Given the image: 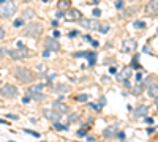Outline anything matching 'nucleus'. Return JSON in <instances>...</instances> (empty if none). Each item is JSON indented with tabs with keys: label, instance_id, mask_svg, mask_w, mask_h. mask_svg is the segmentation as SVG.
Instances as JSON below:
<instances>
[{
	"label": "nucleus",
	"instance_id": "obj_1",
	"mask_svg": "<svg viewBox=\"0 0 158 142\" xmlns=\"http://www.w3.org/2000/svg\"><path fill=\"white\" fill-rule=\"evenodd\" d=\"M14 76H16V79L19 81L21 84H28V82H32L35 79L32 71L27 69V68H16L14 69Z\"/></svg>",
	"mask_w": 158,
	"mask_h": 142
},
{
	"label": "nucleus",
	"instance_id": "obj_2",
	"mask_svg": "<svg viewBox=\"0 0 158 142\" xmlns=\"http://www.w3.org/2000/svg\"><path fill=\"white\" fill-rule=\"evenodd\" d=\"M16 13V5L13 2H3L0 3V17H3V19H8Z\"/></svg>",
	"mask_w": 158,
	"mask_h": 142
},
{
	"label": "nucleus",
	"instance_id": "obj_3",
	"mask_svg": "<svg viewBox=\"0 0 158 142\" xmlns=\"http://www.w3.org/2000/svg\"><path fill=\"white\" fill-rule=\"evenodd\" d=\"M43 84H38V85H32L30 88H27V95L30 96V99H35V101H43L44 99V95H43Z\"/></svg>",
	"mask_w": 158,
	"mask_h": 142
},
{
	"label": "nucleus",
	"instance_id": "obj_4",
	"mask_svg": "<svg viewBox=\"0 0 158 142\" xmlns=\"http://www.w3.org/2000/svg\"><path fill=\"white\" fill-rule=\"evenodd\" d=\"M41 30H43V27H41V24H38V22H30L28 25L25 27V30L24 33L27 35V37H33V38H37L41 35Z\"/></svg>",
	"mask_w": 158,
	"mask_h": 142
},
{
	"label": "nucleus",
	"instance_id": "obj_5",
	"mask_svg": "<svg viewBox=\"0 0 158 142\" xmlns=\"http://www.w3.org/2000/svg\"><path fill=\"white\" fill-rule=\"evenodd\" d=\"M8 54H10V57L13 58V60H22V58H25L28 55V49L22 46V47H17V49L8 51Z\"/></svg>",
	"mask_w": 158,
	"mask_h": 142
},
{
	"label": "nucleus",
	"instance_id": "obj_6",
	"mask_svg": "<svg viewBox=\"0 0 158 142\" xmlns=\"http://www.w3.org/2000/svg\"><path fill=\"white\" fill-rule=\"evenodd\" d=\"M0 93H2V96H5V98H14L17 95V88L11 84H5V85H2Z\"/></svg>",
	"mask_w": 158,
	"mask_h": 142
},
{
	"label": "nucleus",
	"instance_id": "obj_7",
	"mask_svg": "<svg viewBox=\"0 0 158 142\" xmlns=\"http://www.w3.org/2000/svg\"><path fill=\"white\" fill-rule=\"evenodd\" d=\"M63 17H65V21L73 22V21H81L82 19V14H81V11L76 10V8H68V13L63 14Z\"/></svg>",
	"mask_w": 158,
	"mask_h": 142
},
{
	"label": "nucleus",
	"instance_id": "obj_8",
	"mask_svg": "<svg viewBox=\"0 0 158 142\" xmlns=\"http://www.w3.org/2000/svg\"><path fill=\"white\" fill-rule=\"evenodd\" d=\"M136 47H138L136 40H131V38L123 40V43H122V52L130 54V52H134V51H136Z\"/></svg>",
	"mask_w": 158,
	"mask_h": 142
},
{
	"label": "nucleus",
	"instance_id": "obj_9",
	"mask_svg": "<svg viewBox=\"0 0 158 142\" xmlns=\"http://www.w3.org/2000/svg\"><path fill=\"white\" fill-rule=\"evenodd\" d=\"M81 25L84 28H89V30H97L100 22L97 21V17H93V19H81Z\"/></svg>",
	"mask_w": 158,
	"mask_h": 142
},
{
	"label": "nucleus",
	"instance_id": "obj_10",
	"mask_svg": "<svg viewBox=\"0 0 158 142\" xmlns=\"http://www.w3.org/2000/svg\"><path fill=\"white\" fill-rule=\"evenodd\" d=\"M44 46H46V49H49V51H60V44H58V41L55 38H44Z\"/></svg>",
	"mask_w": 158,
	"mask_h": 142
},
{
	"label": "nucleus",
	"instance_id": "obj_11",
	"mask_svg": "<svg viewBox=\"0 0 158 142\" xmlns=\"http://www.w3.org/2000/svg\"><path fill=\"white\" fill-rule=\"evenodd\" d=\"M44 117L48 118V120H51V122H58L60 117H62V114L57 112V111H54V109H44Z\"/></svg>",
	"mask_w": 158,
	"mask_h": 142
},
{
	"label": "nucleus",
	"instance_id": "obj_12",
	"mask_svg": "<svg viewBox=\"0 0 158 142\" xmlns=\"http://www.w3.org/2000/svg\"><path fill=\"white\" fill-rule=\"evenodd\" d=\"M117 131H119V125H112V126H108L106 129L103 131V136L104 137H108V139H114L115 137V134H117Z\"/></svg>",
	"mask_w": 158,
	"mask_h": 142
},
{
	"label": "nucleus",
	"instance_id": "obj_13",
	"mask_svg": "<svg viewBox=\"0 0 158 142\" xmlns=\"http://www.w3.org/2000/svg\"><path fill=\"white\" fill-rule=\"evenodd\" d=\"M131 74H133V68H131V66H125L119 74H117V79H119V81L130 79V78H131Z\"/></svg>",
	"mask_w": 158,
	"mask_h": 142
},
{
	"label": "nucleus",
	"instance_id": "obj_14",
	"mask_svg": "<svg viewBox=\"0 0 158 142\" xmlns=\"http://www.w3.org/2000/svg\"><path fill=\"white\" fill-rule=\"evenodd\" d=\"M145 13H149V14L158 13V0H152V2L147 3V7H145Z\"/></svg>",
	"mask_w": 158,
	"mask_h": 142
},
{
	"label": "nucleus",
	"instance_id": "obj_15",
	"mask_svg": "<svg viewBox=\"0 0 158 142\" xmlns=\"http://www.w3.org/2000/svg\"><path fill=\"white\" fill-rule=\"evenodd\" d=\"M52 109L57 111V112H60V114H67V112L70 111V109H68V106H67V104H63V103H60V101H55L54 104H52Z\"/></svg>",
	"mask_w": 158,
	"mask_h": 142
},
{
	"label": "nucleus",
	"instance_id": "obj_16",
	"mask_svg": "<svg viewBox=\"0 0 158 142\" xmlns=\"http://www.w3.org/2000/svg\"><path fill=\"white\" fill-rule=\"evenodd\" d=\"M147 95L150 98H156L158 96V82H153L147 87Z\"/></svg>",
	"mask_w": 158,
	"mask_h": 142
},
{
	"label": "nucleus",
	"instance_id": "obj_17",
	"mask_svg": "<svg viewBox=\"0 0 158 142\" xmlns=\"http://www.w3.org/2000/svg\"><path fill=\"white\" fill-rule=\"evenodd\" d=\"M134 117H144L145 114H147V106H144V104H141V106H138L136 109H134Z\"/></svg>",
	"mask_w": 158,
	"mask_h": 142
},
{
	"label": "nucleus",
	"instance_id": "obj_18",
	"mask_svg": "<svg viewBox=\"0 0 158 142\" xmlns=\"http://www.w3.org/2000/svg\"><path fill=\"white\" fill-rule=\"evenodd\" d=\"M54 92H58V93H67V92H70V87H68L67 84H57V85L54 87Z\"/></svg>",
	"mask_w": 158,
	"mask_h": 142
},
{
	"label": "nucleus",
	"instance_id": "obj_19",
	"mask_svg": "<svg viewBox=\"0 0 158 142\" xmlns=\"http://www.w3.org/2000/svg\"><path fill=\"white\" fill-rule=\"evenodd\" d=\"M87 58H89V65H90V66H95V62H97V52H87Z\"/></svg>",
	"mask_w": 158,
	"mask_h": 142
},
{
	"label": "nucleus",
	"instance_id": "obj_20",
	"mask_svg": "<svg viewBox=\"0 0 158 142\" xmlns=\"http://www.w3.org/2000/svg\"><path fill=\"white\" fill-rule=\"evenodd\" d=\"M144 88H145V87L142 85V82H141V84H138V85H134V87H133V90H131V93H133V95H141V93H142V90H144Z\"/></svg>",
	"mask_w": 158,
	"mask_h": 142
},
{
	"label": "nucleus",
	"instance_id": "obj_21",
	"mask_svg": "<svg viewBox=\"0 0 158 142\" xmlns=\"http://www.w3.org/2000/svg\"><path fill=\"white\" fill-rule=\"evenodd\" d=\"M70 5H71V2H70V0H60V2H58V10H68L70 8Z\"/></svg>",
	"mask_w": 158,
	"mask_h": 142
},
{
	"label": "nucleus",
	"instance_id": "obj_22",
	"mask_svg": "<svg viewBox=\"0 0 158 142\" xmlns=\"http://www.w3.org/2000/svg\"><path fill=\"white\" fill-rule=\"evenodd\" d=\"M138 11V7H131V8H127L125 11H123V16L125 17H128V16H131L133 13H136Z\"/></svg>",
	"mask_w": 158,
	"mask_h": 142
},
{
	"label": "nucleus",
	"instance_id": "obj_23",
	"mask_svg": "<svg viewBox=\"0 0 158 142\" xmlns=\"http://www.w3.org/2000/svg\"><path fill=\"white\" fill-rule=\"evenodd\" d=\"M100 33H108L109 30H111V27L108 25V24H103V25H98V28H97Z\"/></svg>",
	"mask_w": 158,
	"mask_h": 142
},
{
	"label": "nucleus",
	"instance_id": "obj_24",
	"mask_svg": "<svg viewBox=\"0 0 158 142\" xmlns=\"http://www.w3.org/2000/svg\"><path fill=\"white\" fill-rule=\"evenodd\" d=\"M138 58H139V55L136 54V55H134V60L131 62V68H133V69H141V65H139Z\"/></svg>",
	"mask_w": 158,
	"mask_h": 142
},
{
	"label": "nucleus",
	"instance_id": "obj_25",
	"mask_svg": "<svg viewBox=\"0 0 158 142\" xmlns=\"http://www.w3.org/2000/svg\"><path fill=\"white\" fill-rule=\"evenodd\" d=\"M33 16H35V11H33V10L28 8V10H25V11H24V19H32Z\"/></svg>",
	"mask_w": 158,
	"mask_h": 142
},
{
	"label": "nucleus",
	"instance_id": "obj_26",
	"mask_svg": "<svg viewBox=\"0 0 158 142\" xmlns=\"http://www.w3.org/2000/svg\"><path fill=\"white\" fill-rule=\"evenodd\" d=\"M133 27H136V28H145L147 25H145L144 21H134L133 22Z\"/></svg>",
	"mask_w": 158,
	"mask_h": 142
},
{
	"label": "nucleus",
	"instance_id": "obj_27",
	"mask_svg": "<svg viewBox=\"0 0 158 142\" xmlns=\"http://www.w3.org/2000/svg\"><path fill=\"white\" fill-rule=\"evenodd\" d=\"M54 128L57 131H65V129H68L65 125H62V123H58V122H54Z\"/></svg>",
	"mask_w": 158,
	"mask_h": 142
},
{
	"label": "nucleus",
	"instance_id": "obj_28",
	"mask_svg": "<svg viewBox=\"0 0 158 142\" xmlns=\"http://www.w3.org/2000/svg\"><path fill=\"white\" fill-rule=\"evenodd\" d=\"M76 99H78V101H87V99H89V95H85V93L78 95V96H76Z\"/></svg>",
	"mask_w": 158,
	"mask_h": 142
},
{
	"label": "nucleus",
	"instance_id": "obj_29",
	"mask_svg": "<svg viewBox=\"0 0 158 142\" xmlns=\"http://www.w3.org/2000/svg\"><path fill=\"white\" fill-rule=\"evenodd\" d=\"M22 24H24V19H16V21L13 22V25H14L16 28H19V27H22Z\"/></svg>",
	"mask_w": 158,
	"mask_h": 142
},
{
	"label": "nucleus",
	"instance_id": "obj_30",
	"mask_svg": "<svg viewBox=\"0 0 158 142\" xmlns=\"http://www.w3.org/2000/svg\"><path fill=\"white\" fill-rule=\"evenodd\" d=\"M90 108L95 111H101V104L100 103H90Z\"/></svg>",
	"mask_w": 158,
	"mask_h": 142
},
{
	"label": "nucleus",
	"instance_id": "obj_31",
	"mask_svg": "<svg viewBox=\"0 0 158 142\" xmlns=\"http://www.w3.org/2000/svg\"><path fill=\"white\" fill-rule=\"evenodd\" d=\"M24 133H27V134H32L33 137H40V133H37V131H32V129H24Z\"/></svg>",
	"mask_w": 158,
	"mask_h": 142
},
{
	"label": "nucleus",
	"instance_id": "obj_32",
	"mask_svg": "<svg viewBox=\"0 0 158 142\" xmlns=\"http://www.w3.org/2000/svg\"><path fill=\"white\" fill-rule=\"evenodd\" d=\"M115 137H117V139H120V140H125V137H127V136H125V133H122V131H117Z\"/></svg>",
	"mask_w": 158,
	"mask_h": 142
},
{
	"label": "nucleus",
	"instance_id": "obj_33",
	"mask_svg": "<svg viewBox=\"0 0 158 142\" xmlns=\"http://www.w3.org/2000/svg\"><path fill=\"white\" fill-rule=\"evenodd\" d=\"M76 120H79V114H73L71 117H68V122L71 123V122H76Z\"/></svg>",
	"mask_w": 158,
	"mask_h": 142
},
{
	"label": "nucleus",
	"instance_id": "obj_34",
	"mask_svg": "<svg viewBox=\"0 0 158 142\" xmlns=\"http://www.w3.org/2000/svg\"><path fill=\"white\" fill-rule=\"evenodd\" d=\"M76 134H78L79 137H85V136H87V129H79V131L76 133Z\"/></svg>",
	"mask_w": 158,
	"mask_h": 142
},
{
	"label": "nucleus",
	"instance_id": "obj_35",
	"mask_svg": "<svg viewBox=\"0 0 158 142\" xmlns=\"http://www.w3.org/2000/svg\"><path fill=\"white\" fill-rule=\"evenodd\" d=\"M150 84H152V78H147V79H145V81H144V82H142V85H144V87H145V88H147V87H149V85H150Z\"/></svg>",
	"mask_w": 158,
	"mask_h": 142
},
{
	"label": "nucleus",
	"instance_id": "obj_36",
	"mask_svg": "<svg viewBox=\"0 0 158 142\" xmlns=\"http://www.w3.org/2000/svg\"><path fill=\"white\" fill-rule=\"evenodd\" d=\"M5 52H8V51H7V47H0V60H2V58L5 57Z\"/></svg>",
	"mask_w": 158,
	"mask_h": 142
},
{
	"label": "nucleus",
	"instance_id": "obj_37",
	"mask_svg": "<svg viewBox=\"0 0 158 142\" xmlns=\"http://www.w3.org/2000/svg\"><path fill=\"white\" fill-rule=\"evenodd\" d=\"M115 8L122 10V8H123V2H122V0H117V2H115Z\"/></svg>",
	"mask_w": 158,
	"mask_h": 142
},
{
	"label": "nucleus",
	"instance_id": "obj_38",
	"mask_svg": "<svg viewBox=\"0 0 158 142\" xmlns=\"http://www.w3.org/2000/svg\"><path fill=\"white\" fill-rule=\"evenodd\" d=\"M100 16H101V11L98 8H95V10H93V17H100Z\"/></svg>",
	"mask_w": 158,
	"mask_h": 142
},
{
	"label": "nucleus",
	"instance_id": "obj_39",
	"mask_svg": "<svg viewBox=\"0 0 158 142\" xmlns=\"http://www.w3.org/2000/svg\"><path fill=\"white\" fill-rule=\"evenodd\" d=\"M142 51L145 52V54H149V55H152V54H153V52L150 51V47H149V46H144V49H142Z\"/></svg>",
	"mask_w": 158,
	"mask_h": 142
},
{
	"label": "nucleus",
	"instance_id": "obj_40",
	"mask_svg": "<svg viewBox=\"0 0 158 142\" xmlns=\"http://www.w3.org/2000/svg\"><path fill=\"white\" fill-rule=\"evenodd\" d=\"M74 57H87V52H74Z\"/></svg>",
	"mask_w": 158,
	"mask_h": 142
},
{
	"label": "nucleus",
	"instance_id": "obj_41",
	"mask_svg": "<svg viewBox=\"0 0 158 142\" xmlns=\"http://www.w3.org/2000/svg\"><path fill=\"white\" fill-rule=\"evenodd\" d=\"M134 79H136L138 82H141V81H142V73H136V76H134Z\"/></svg>",
	"mask_w": 158,
	"mask_h": 142
},
{
	"label": "nucleus",
	"instance_id": "obj_42",
	"mask_svg": "<svg viewBox=\"0 0 158 142\" xmlns=\"http://www.w3.org/2000/svg\"><path fill=\"white\" fill-rule=\"evenodd\" d=\"M54 78H55V73H51V74L48 76V78H46V81H48V82H51V81L54 79Z\"/></svg>",
	"mask_w": 158,
	"mask_h": 142
},
{
	"label": "nucleus",
	"instance_id": "obj_43",
	"mask_svg": "<svg viewBox=\"0 0 158 142\" xmlns=\"http://www.w3.org/2000/svg\"><path fill=\"white\" fill-rule=\"evenodd\" d=\"M22 103H25V104H27V103H30V96H28V95H25V96L22 98Z\"/></svg>",
	"mask_w": 158,
	"mask_h": 142
},
{
	"label": "nucleus",
	"instance_id": "obj_44",
	"mask_svg": "<svg viewBox=\"0 0 158 142\" xmlns=\"http://www.w3.org/2000/svg\"><path fill=\"white\" fill-rule=\"evenodd\" d=\"M7 118H11V120H17V115H14V114H7Z\"/></svg>",
	"mask_w": 158,
	"mask_h": 142
},
{
	"label": "nucleus",
	"instance_id": "obj_45",
	"mask_svg": "<svg viewBox=\"0 0 158 142\" xmlns=\"http://www.w3.org/2000/svg\"><path fill=\"white\" fill-rule=\"evenodd\" d=\"M76 35H78V32H76V30H73V32H70V33H68V38H74Z\"/></svg>",
	"mask_w": 158,
	"mask_h": 142
},
{
	"label": "nucleus",
	"instance_id": "obj_46",
	"mask_svg": "<svg viewBox=\"0 0 158 142\" xmlns=\"http://www.w3.org/2000/svg\"><path fill=\"white\" fill-rule=\"evenodd\" d=\"M100 104H101V108L106 104V96H101V98H100Z\"/></svg>",
	"mask_w": 158,
	"mask_h": 142
},
{
	"label": "nucleus",
	"instance_id": "obj_47",
	"mask_svg": "<svg viewBox=\"0 0 158 142\" xmlns=\"http://www.w3.org/2000/svg\"><path fill=\"white\" fill-rule=\"evenodd\" d=\"M52 35H54V38H60V32H58V30H54Z\"/></svg>",
	"mask_w": 158,
	"mask_h": 142
},
{
	"label": "nucleus",
	"instance_id": "obj_48",
	"mask_svg": "<svg viewBox=\"0 0 158 142\" xmlns=\"http://www.w3.org/2000/svg\"><path fill=\"white\" fill-rule=\"evenodd\" d=\"M144 120L147 123H153V118H152V117H144Z\"/></svg>",
	"mask_w": 158,
	"mask_h": 142
},
{
	"label": "nucleus",
	"instance_id": "obj_49",
	"mask_svg": "<svg viewBox=\"0 0 158 142\" xmlns=\"http://www.w3.org/2000/svg\"><path fill=\"white\" fill-rule=\"evenodd\" d=\"M55 16H57V17H63V11H62V10H58L57 13H55Z\"/></svg>",
	"mask_w": 158,
	"mask_h": 142
},
{
	"label": "nucleus",
	"instance_id": "obj_50",
	"mask_svg": "<svg viewBox=\"0 0 158 142\" xmlns=\"http://www.w3.org/2000/svg\"><path fill=\"white\" fill-rule=\"evenodd\" d=\"M49 52H51V51H49V49H46V51H44V52H43V54H41V55H43V57H44V58H46V57H49Z\"/></svg>",
	"mask_w": 158,
	"mask_h": 142
},
{
	"label": "nucleus",
	"instance_id": "obj_51",
	"mask_svg": "<svg viewBox=\"0 0 158 142\" xmlns=\"http://www.w3.org/2000/svg\"><path fill=\"white\" fill-rule=\"evenodd\" d=\"M3 37H5V30L0 27V40H3Z\"/></svg>",
	"mask_w": 158,
	"mask_h": 142
},
{
	"label": "nucleus",
	"instance_id": "obj_52",
	"mask_svg": "<svg viewBox=\"0 0 158 142\" xmlns=\"http://www.w3.org/2000/svg\"><path fill=\"white\" fill-rule=\"evenodd\" d=\"M90 43H92V46H93V47H98V46H100V43H98V41H93V40H92Z\"/></svg>",
	"mask_w": 158,
	"mask_h": 142
},
{
	"label": "nucleus",
	"instance_id": "obj_53",
	"mask_svg": "<svg viewBox=\"0 0 158 142\" xmlns=\"http://www.w3.org/2000/svg\"><path fill=\"white\" fill-rule=\"evenodd\" d=\"M87 142H95V139H93L92 136H87Z\"/></svg>",
	"mask_w": 158,
	"mask_h": 142
},
{
	"label": "nucleus",
	"instance_id": "obj_54",
	"mask_svg": "<svg viewBox=\"0 0 158 142\" xmlns=\"http://www.w3.org/2000/svg\"><path fill=\"white\" fill-rule=\"evenodd\" d=\"M109 71H111V73H112V74H114V73H117V69H115L114 66H111V68H109Z\"/></svg>",
	"mask_w": 158,
	"mask_h": 142
},
{
	"label": "nucleus",
	"instance_id": "obj_55",
	"mask_svg": "<svg viewBox=\"0 0 158 142\" xmlns=\"http://www.w3.org/2000/svg\"><path fill=\"white\" fill-rule=\"evenodd\" d=\"M153 131H155V128H149V129H147V133H149V134H152Z\"/></svg>",
	"mask_w": 158,
	"mask_h": 142
},
{
	"label": "nucleus",
	"instance_id": "obj_56",
	"mask_svg": "<svg viewBox=\"0 0 158 142\" xmlns=\"http://www.w3.org/2000/svg\"><path fill=\"white\" fill-rule=\"evenodd\" d=\"M84 40H85V41H92V38L89 37V35H85V37H84Z\"/></svg>",
	"mask_w": 158,
	"mask_h": 142
},
{
	"label": "nucleus",
	"instance_id": "obj_57",
	"mask_svg": "<svg viewBox=\"0 0 158 142\" xmlns=\"http://www.w3.org/2000/svg\"><path fill=\"white\" fill-rule=\"evenodd\" d=\"M38 69H40V71H46V68L43 66V65H40V66H38Z\"/></svg>",
	"mask_w": 158,
	"mask_h": 142
},
{
	"label": "nucleus",
	"instance_id": "obj_58",
	"mask_svg": "<svg viewBox=\"0 0 158 142\" xmlns=\"http://www.w3.org/2000/svg\"><path fill=\"white\" fill-rule=\"evenodd\" d=\"M0 123H2V125H5V123H7V120H0Z\"/></svg>",
	"mask_w": 158,
	"mask_h": 142
},
{
	"label": "nucleus",
	"instance_id": "obj_59",
	"mask_svg": "<svg viewBox=\"0 0 158 142\" xmlns=\"http://www.w3.org/2000/svg\"><path fill=\"white\" fill-rule=\"evenodd\" d=\"M155 106H156V109H158V96H156V103H155Z\"/></svg>",
	"mask_w": 158,
	"mask_h": 142
},
{
	"label": "nucleus",
	"instance_id": "obj_60",
	"mask_svg": "<svg viewBox=\"0 0 158 142\" xmlns=\"http://www.w3.org/2000/svg\"><path fill=\"white\" fill-rule=\"evenodd\" d=\"M3 2H7V0H0V3H3Z\"/></svg>",
	"mask_w": 158,
	"mask_h": 142
},
{
	"label": "nucleus",
	"instance_id": "obj_61",
	"mask_svg": "<svg viewBox=\"0 0 158 142\" xmlns=\"http://www.w3.org/2000/svg\"><path fill=\"white\" fill-rule=\"evenodd\" d=\"M43 2H44V3H46V2H48V0H43Z\"/></svg>",
	"mask_w": 158,
	"mask_h": 142
}]
</instances>
